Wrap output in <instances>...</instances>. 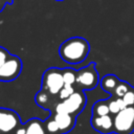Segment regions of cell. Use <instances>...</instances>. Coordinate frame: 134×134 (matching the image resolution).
Returning a JSON list of instances; mask_svg holds the SVG:
<instances>
[{
  "mask_svg": "<svg viewBox=\"0 0 134 134\" xmlns=\"http://www.w3.org/2000/svg\"><path fill=\"white\" fill-rule=\"evenodd\" d=\"M90 51L88 41L82 37H72L64 41L59 47V54L64 62L79 64L83 62Z\"/></svg>",
  "mask_w": 134,
  "mask_h": 134,
  "instance_id": "obj_1",
  "label": "cell"
},
{
  "mask_svg": "<svg viewBox=\"0 0 134 134\" xmlns=\"http://www.w3.org/2000/svg\"><path fill=\"white\" fill-rule=\"evenodd\" d=\"M87 104V96L83 90H75L68 98L60 100L54 109L53 113H69L74 116L80 115L85 109Z\"/></svg>",
  "mask_w": 134,
  "mask_h": 134,
  "instance_id": "obj_2",
  "label": "cell"
},
{
  "mask_svg": "<svg viewBox=\"0 0 134 134\" xmlns=\"http://www.w3.org/2000/svg\"><path fill=\"white\" fill-rule=\"evenodd\" d=\"M98 81V72L93 62L76 71L75 87L79 90H92L97 86Z\"/></svg>",
  "mask_w": 134,
  "mask_h": 134,
  "instance_id": "obj_3",
  "label": "cell"
},
{
  "mask_svg": "<svg viewBox=\"0 0 134 134\" xmlns=\"http://www.w3.org/2000/svg\"><path fill=\"white\" fill-rule=\"evenodd\" d=\"M115 134H132L134 132V107H126L113 116Z\"/></svg>",
  "mask_w": 134,
  "mask_h": 134,
  "instance_id": "obj_4",
  "label": "cell"
},
{
  "mask_svg": "<svg viewBox=\"0 0 134 134\" xmlns=\"http://www.w3.org/2000/svg\"><path fill=\"white\" fill-rule=\"evenodd\" d=\"M64 79L62 69L51 67L48 68L42 75L41 88L50 92L53 95H58L61 89L64 87Z\"/></svg>",
  "mask_w": 134,
  "mask_h": 134,
  "instance_id": "obj_5",
  "label": "cell"
},
{
  "mask_svg": "<svg viewBox=\"0 0 134 134\" xmlns=\"http://www.w3.org/2000/svg\"><path fill=\"white\" fill-rule=\"evenodd\" d=\"M22 71V61L18 55L10 54L0 67V82H12Z\"/></svg>",
  "mask_w": 134,
  "mask_h": 134,
  "instance_id": "obj_6",
  "label": "cell"
},
{
  "mask_svg": "<svg viewBox=\"0 0 134 134\" xmlns=\"http://www.w3.org/2000/svg\"><path fill=\"white\" fill-rule=\"evenodd\" d=\"M23 125L19 114L8 108H0V132L10 133Z\"/></svg>",
  "mask_w": 134,
  "mask_h": 134,
  "instance_id": "obj_7",
  "label": "cell"
},
{
  "mask_svg": "<svg viewBox=\"0 0 134 134\" xmlns=\"http://www.w3.org/2000/svg\"><path fill=\"white\" fill-rule=\"evenodd\" d=\"M35 102L43 110L49 111L51 113V111H53L55 105L60 102V98H59V95H53L50 92L41 88L35 96Z\"/></svg>",
  "mask_w": 134,
  "mask_h": 134,
  "instance_id": "obj_8",
  "label": "cell"
},
{
  "mask_svg": "<svg viewBox=\"0 0 134 134\" xmlns=\"http://www.w3.org/2000/svg\"><path fill=\"white\" fill-rule=\"evenodd\" d=\"M90 124L92 129L100 134H111L114 132L113 116L110 114L104 116H91Z\"/></svg>",
  "mask_w": 134,
  "mask_h": 134,
  "instance_id": "obj_9",
  "label": "cell"
},
{
  "mask_svg": "<svg viewBox=\"0 0 134 134\" xmlns=\"http://www.w3.org/2000/svg\"><path fill=\"white\" fill-rule=\"evenodd\" d=\"M51 115L53 116L54 120L59 126L60 134L68 133L74 129L76 122V116L69 113H52Z\"/></svg>",
  "mask_w": 134,
  "mask_h": 134,
  "instance_id": "obj_10",
  "label": "cell"
},
{
  "mask_svg": "<svg viewBox=\"0 0 134 134\" xmlns=\"http://www.w3.org/2000/svg\"><path fill=\"white\" fill-rule=\"evenodd\" d=\"M25 129H26V134H48L44 121H42V119L37 117L28 119L25 122Z\"/></svg>",
  "mask_w": 134,
  "mask_h": 134,
  "instance_id": "obj_11",
  "label": "cell"
},
{
  "mask_svg": "<svg viewBox=\"0 0 134 134\" xmlns=\"http://www.w3.org/2000/svg\"><path fill=\"white\" fill-rule=\"evenodd\" d=\"M119 79L114 74H107L100 80V87L104 91L109 94H113L117 84L119 83Z\"/></svg>",
  "mask_w": 134,
  "mask_h": 134,
  "instance_id": "obj_12",
  "label": "cell"
},
{
  "mask_svg": "<svg viewBox=\"0 0 134 134\" xmlns=\"http://www.w3.org/2000/svg\"><path fill=\"white\" fill-rule=\"evenodd\" d=\"M91 113H92V116H104V115L110 114L108 98L107 99H99V100L95 102L92 106Z\"/></svg>",
  "mask_w": 134,
  "mask_h": 134,
  "instance_id": "obj_13",
  "label": "cell"
},
{
  "mask_svg": "<svg viewBox=\"0 0 134 134\" xmlns=\"http://www.w3.org/2000/svg\"><path fill=\"white\" fill-rule=\"evenodd\" d=\"M108 103H109V109H110V114L115 115L117 114L119 111H121L122 109H125L127 106L122 99V97H116L114 95H111L108 98Z\"/></svg>",
  "mask_w": 134,
  "mask_h": 134,
  "instance_id": "obj_14",
  "label": "cell"
},
{
  "mask_svg": "<svg viewBox=\"0 0 134 134\" xmlns=\"http://www.w3.org/2000/svg\"><path fill=\"white\" fill-rule=\"evenodd\" d=\"M63 72V79H64V84L65 85H72L75 86V81H76V71L71 68H65L62 69Z\"/></svg>",
  "mask_w": 134,
  "mask_h": 134,
  "instance_id": "obj_15",
  "label": "cell"
},
{
  "mask_svg": "<svg viewBox=\"0 0 134 134\" xmlns=\"http://www.w3.org/2000/svg\"><path fill=\"white\" fill-rule=\"evenodd\" d=\"M44 124H45V128H46V131L48 134H60L59 126L51 114L45 119Z\"/></svg>",
  "mask_w": 134,
  "mask_h": 134,
  "instance_id": "obj_16",
  "label": "cell"
},
{
  "mask_svg": "<svg viewBox=\"0 0 134 134\" xmlns=\"http://www.w3.org/2000/svg\"><path fill=\"white\" fill-rule=\"evenodd\" d=\"M131 87L132 86L129 83H127L125 81H119V83L117 84V86H116L113 94H111V95H114L116 97H122L131 89Z\"/></svg>",
  "mask_w": 134,
  "mask_h": 134,
  "instance_id": "obj_17",
  "label": "cell"
},
{
  "mask_svg": "<svg viewBox=\"0 0 134 134\" xmlns=\"http://www.w3.org/2000/svg\"><path fill=\"white\" fill-rule=\"evenodd\" d=\"M75 90H76L75 89V86H72V85H64V87L61 89V91L58 94L60 100H64V99L68 98Z\"/></svg>",
  "mask_w": 134,
  "mask_h": 134,
  "instance_id": "obj_18",
  "label": "cell"
},
{
  "mask_svg": "<svg viewBox=\"0 0 134 134\" xmlns=\"http://www.w3.org/2000/svg\"><path fill=\"white\" fill-rule=\"evenodd\" d=\"M122 99L127 107H134V87H131V89L122 96Z\"/></svg>",
  "mask_w": 134,
  "mask_h": 134,
  "instance_id": "obj_19",
  "label": "cell"
},
{
  "mask_svg": "<svg viewBox=\"0 0 134 134\" xmlns=\"http://www.w3.org/2000/svg\"><path fill=\"white\" fill-rule=\"evenodd\" d=\"M10 55V53L8 52V50H6L4 47L0 46V67L4 64V62L7 60V58Z\"/></svg>",
  "mask_w": 134,
  "mask_h": 134,
  "instance_id": "obj_20",
  "label": "cell"
},
{
  "mask_svg": "<svg viewBox=\"0 0 134 134\" xmlns=\"http://www.w3.org/2000/svg\"><path fill=\"white\" fill-rule=\"evenodd\" d=\"M15 134H26V129H25V124L21 125L19 128H17Z\"/></svg>",
  "mask_w": 134,
  "mask_h": 134,
  "instance_id": "obj_21",
  "label": "cell"
},
{
  "mask_svg": "<svg viewBox=\"0 0 134 134\" xmlns=\"http://www.w3.org/2000/svg\"><path fill=\"white\" fill-rule=\"evenodd\" d=\"M13 4V0H0V13L3 10L5 4Z\"/></svg>",
  "mask_w": 134,
  "mask_h": 134,
  "instance_id": "obj_22",
  "label": "cell"
},
{
  "mask_svg": "<svg viewBox=\"0 0 134 134\" xmlns=\"http://www.w3.org/2000/svg\"><path fill=\"white\" fill-rule=\"evenodd\" d=\"M55 1H64V0H55Z\"/></svg>",
  "mask_w": 134,
  "mask_h": 134,
  "instance_id": "obj_23",
  "label": "cell"
},
{
  "mask_svg": "<svg viewBox=\"0 0 134 134\" xmlns=\"http://www.w3.org/2000/svg\"><path fill=\"white\" fill-rule=\"evenodd\" d=\"M0 134H1V132H0Z\"/></svg>",
  "mask_w": 134,
  "mask_h": 134,
  "instance_id": "obj_24",
  "label": "cell"
}]
</instances>
